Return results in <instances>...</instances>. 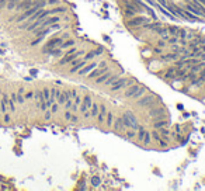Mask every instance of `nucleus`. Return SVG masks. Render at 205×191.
<instances>
[{
    "instance_id": "09e8293b",
    "label": "nucleus",
    "mask_w": 205,
    "mask_h": 191,
    "mask_svg": "<svg viewBox=\"0 0 205 191\" xmlns=\"http://www.w3.org/2000/svg\"><path fill=\"white\" fill-rule=\"evenodd\" d=\"M33 97H34L33 90H30V91H27V93H24V98H25V100H31Z\"/></svg>"
},
{
    "instance_id": "4d7b16f0",
    "label": "nucleus",
    "mask_w": 205,
    "mask_h": 191,
    "mask_svg": "<svg viewBox=\"0 0 205 191\" xmlns=\"http://www.w3.org/2000/svg\"><path fill=\"white\" fill-rule=\"evenodd\" d=\"M10 100H13L17 104V93H10Z\"/></svg>"
},
{
    "instance_id": "b1692460",
    "label": "nucleus",
    "mask_w": 205,
    "mask_h": 191,
    "mask_svg": "<svg viewBox=\"0 0 205 191\" xmlns=\"http://www.w3.org/2000/svg\"><path fill=\"white\" fill-rule=\"evenodd\" d=\"M9 94H3V98L0 101V111L1 112H7V101H9Z\"/></svg>"
},
{
    "instance_id": "de8ad7c7",
    "label": "nucleus",
    "mask_w": 205,
    "mask_h": 191,
    "mask_svg": "<svg viewBox=\"0 0 205 191\" xmlns=\"http://www.w3.org/2000/svg\"><path fill=\"white\" fill-rule=\"evenodd\" d=\"M80 121V118H79V115L77 114H72V118H70V122L72 124H77V122Z\"/></svg>"
},
{
    "instance_id": "13d9d810",
    "label": "nucleus",
    "mask_w": 205,
    "mask_h": 191,
    "mask_svg": "<svg viewBox=\"0 0 205 191\" xmlns=\"http://www.w3.org/2000/svg\"><path fill=\"white\" fill-rule=\"evenodd\" d=\"M174 132H177V134H181V126H180V125H174Z\"/></svg>"
},
{
    "instance_id": "7ed1b4c3",
    "label": "nucleus",
    "mask_w": 205,
    "mask_h": 191,
    "mask_svg": "<svg viewBox=\"0 0 205 191\" xmlns=\"http://www.w3.org/2000/svg\"><path fill=\"white\" fill-rule=\"evenodd\" d=\"M154 94H152V93H146V94H143L142 97H139L138 100H136V106L138 107H148V108H152V107H154L156 106V101H154Z\"/></svg>"
},
{
    "instance_id": "9d476101",
    "label": "nucleus",
    "mask_w": 205,
    "mask_h": 191,
    "mask_svg": "<svg viewBox=\"0 0 205 191\" xmlns=\"http://www.w3.org/2000/svg\"><path fill=\"white\" fill-rule=\"evenodd\" d=\"M34 6V0H20L17 6H16V10L17 11H24V10L30 9Z\"/></svg>"
},
{
    "instance_id": "a211bd4d",
    "label": "nucleus",
    "mask_w": 205,
    "mask_h": 191,
    "mask_svg": "<svg viewBox=\"0 0 205 191\" xmlns=\"http://www.w3.org/2000/svg\"><path fill=\"white\" fill-rule=\"evenodd\" d=\"M87 63V61H84V59H82L80 62H77L76 65H72V68H70V70H69V73H72V75H75V73H77L82 68H83L84 65Z\"/></svg>"
},
{
    "instance_id": "7c9ffc66",
    "label": "nucleus",
    "mask_w": 205,
    "mask_h": 191,
    "mask_svg": "<svg viewBox=\"0 0 205 191\" xmlns=\"http://www.w3.org/2000/svg\"><path fill=\"white\" fill-rule=\"evenodd\" d=\"M94 58H96V54H94V51H90V52H86V54L83 55V58H82V59H84V61L90 62V61H93Z\"/></svg>"
},
{
    "instance_id": "58836bf2",
    "label": "nucleus",
    "mask_w": 205,
    "mask_h": 191,
    "mask_svg": "<svg viewBox=\"0 0 205 191\" xmlns=\"http://www.w3.org/2000/svg\"><path fill=\"white\" fill-rule=\"evenodd\" d=\"M59 108H61V106H59V104L55 101V103H52V106L49 107V110L52 111V114H56V112L59 111Z\"/></svg>"
},
{
    "instance_id": "ea45409f",
    "label": "nucleus",
    "mask_w": 205,
    "mask_h": 191,
    "mask_svg": "<svg viewBox=\"0 0 205 191\" xmlns=\"http://www.w3.org/2000/svg\"><path fill=\"white\" fill-rule=\"evenodd\" d=\"M178 39H180L178 37H173V35H170V37L167 38V44H169V45H173V44H178Z\"/></svg>"
},
{
    "instance_id": "49530a36",
    "label": "nucleus",
    "mask_w": 205,
    "mask_h": 191,
    "mask_svg": "<svg viewBox=\"0 0 205 191\" xmlns=\"http://www.w3.org/2000/svg\"><path fill=\"white\" fill-rule=\"evenodd\" d=\"M24 101H25V98H24V94H19V93H17V104H21V106H23Z\"/></svg>"
},
{
    "instance_id": "9b49d317",
    "label": "nucleus",
    "mask_w": 205,
    "mask_h": 191,
    "mask_svg": "<svg viewBox=\"0 0 205 191\" xmlns=\"http://www.w3.org/2000/svg\"><path fill=\"white\" fill-rule=\"evenodd\" d=\"M180 58V54H177V52H169V54H162L160 55V59L164 62H174L176 59H178Z\"/></svg>"
},
{
    "instance_id": "39448f33",
    "label": "nucleus",
    "mask_w": 205,
    "mask_h": 191,
    "mask_svg": "<svg viewBox=\"0 0 205 191\" xmlns=\"http://www.w3.org/2000/svg\"><path fill=\"white\" fill-rule=\"evenodd\" d=\"M97 66H98L97 61H90V62H87V63H86L79 72H77V75H79L80 77H86V75H89L90 72H91L93 69H96Z\"/></svg>"
},
{
    "instance_id": "5fc2aeb1",
    "label": "nucleus",
    "mask_w": 205,
    "mask_h": 191,
    "mask_svg": "<svg viewBox=\"0 0 205 191\" xmlns=\"http://www.w3.org/2000/svg\"><path fill=\"white\" fill-rule=\"evenodd\" d=\"M3 121H4V124H9V122L11 121V117H10V114H6V112H4V118H3Z\"/></svg>"
},
{
    "instance_id": "2eb2a0df",
    "label": "nucleus",
    "mask_w": 205,
    "mask_h": 191,
    "mask_svg": "<svg viewBox=\"0 0 205 191\" xmlns=\"http://www.w3.org/2000/svg\"><path fill=\"white\" fill-rule=\"evenodd\" d=\"M186 10H188L191 14H194V16H197V17H204V14H202V11H201L200 9H197L195 6L190 4V3H187L186 6Z\"/></svg>"
},
{
    "instance_id": "20e7f679",
    "label": "nucleus",
    "mask_w": 205,
    "mask_h": 191,
    "mask_svg": "<svg viewBox=\"0 0 205 191\" xmlns=\"http://www.w3.org/2000/svg\"><path fill=\"white\" fill-rule=\"evenodd\" d=\"M66 39V35H63V37H53L51 38L49 41L42 47V54H49V52L53 49V48H59L61 47V44Z\"/></svg>"
},
{
    "instance_id": "6ab92c4d",
    "label": "nucleus",
    "mask_w": 205,
    "mask_h": 191,
    "mask_svg": "<svg viewBox=\"0 0 205 191\" xmlns=\"http://www.w3.org/2000/svg\"><path fill=\"white\" fill-rule=\"evenodd\" d=\"M146 93H148V87H146V86H143V84H140V87L138 89V91H136V93L134 94L131 98H132L134 101H136L138 98L142 97V96H143V94H146Z\"/></svg>"
},
{
    "instance_id": "8fccbe9b",
    "label": "nucleus",
    "mask_w": 205,
    "mask_h": 191,
    "mask_svg": "<svg viewBox=\"0 0 205 191\" xmlns=\"http://www.w3.org/2000/svg\"><path fill=\"white\" fill-rule=\"evenodd\" d=\"M82 98H83V97L77 94V96L73 98V104H76V106H80V104H82Z\"/></svg>"
},
{
    "instance_id": "6e6d98bb",
    "label": "nucleus",
    "mask_w": 205,
    "mask_h": 191,
    "mask_svg": "<svg viewBox=\"0 0 205 191\" xmlns=\"http://www.w3.org/2000/svg\"><path fill=\"white\" fill-rule=\"evenodd\" d=\"M102 51H104V48L102 47H98L96 51H94V54H96V56H98V55H101L102 54Z\"/></svg>"
},
{
    "instance_id": "f3484780",
    "label": "nucleus",
    "mask_w": 205,
    "mask_h": 191,
    "mask_svg": "<svg viewBox=\"0 0 205 191\" xmlns=\"http://www.w3.org/2000/svg\"><path fill=\"white\" fill-rule=\"evenodd\" d=\"M114 120H115V114L112 111H110L108 110V112H107V115H105V126L107 128H112V124H114Z\"/></svg>"
},
{
    "instance_id": "f03ea898",
    "label": "nucleus",
    "mask_w": 205,
    "mask_h": 191,
    "mask_svg": "<svg viewBox=\"0 0 205 191\" xmlns=\"http://www.w3.org/2000/svg\"><path fill=\"white\" fill-rule=\"evenodd\" d=\"M134 83H136L135 79H128V77H122L121 76L115 83L110 86V90H111L112 93H115V91H120V90L125 89V87H128V86H131V84H134Z\"/></svg>"
},
{
    "instance_id": "3c124183",
    "label": "nucleus",
    "mask_w": 205,
    "mask_h": 191,
    "mask_svg": "<svg viewBox=\"0 0 205 191\" xmlns=\"http://www.w3.org/2000/svg\"><path fill=\"white\" fill-rule=\"evenodd\" d=\"M153 52L156 54V55H162V54H163V48H160V47L156 45V47L153 48Z\"/></svg>"
},
{
    "instance_id": "c85d7f7f",
    "label": "nucleus",
    "mask_w": 205,
    "mask_h": 191,
    "mask_svg": "<svg viewBox=\"0 0 205 191\" xmlns=\"http://www.w3.org/2000/svg\"><path fill=\"white\" fill-rule=\"evenodd\" d=\"M136 14H139L136 10L129 9V7H124V16H126L128 19H129V17H132V16H136Z\"/></svg>"
},
{
    "instance_id": "a19ab883",
    "label": "nucleus",
    "mask_w": 205,
    "mask_h": 191,
    "mask_svg": "<svg viewBox=\"0 0 205 191\" xmlns=\"http://www.w3.org/2000/svg\"><path fill=\"white\" fill-rule=\"evenodd\" d=\"M156 45H157V47H160V48H166L169 45L167 44V41H164V39H162V38H160V39H157V42H156Z\"/></svg>"
},
{
    "instance_id": "2f4dec72",
    "label": "nucleus",
    "mask_w": 205,
    "mask_h": 191,
    "mask_svg": "<svg viewBox=\"0 0 205 191\" xmlns=\"http://www.w3.org/2000/svg\"><path fill=\"white\" fill-rule=\"evenodd\" d=\"M150 135H152V140H153V142H159V140L162 139V136H160V134H159L157 129L150 131Z\"/></svg>"
},
{
    "instance_id": "1a4fd4ad",
    "label": "nucleus",
    "mask_w": 205,
    "mask_h": 191,
    "mask_svg": "<svg viewBox=\"0 0 205 191\" xmlns=\"http://www.w3.org/2000/svg\"><path fill=\"white\" fill-rule=\"evenodd\" d=\"M140 84H142V83H138V82H136V83L128 86V87H126V90L124 91V97H125V98H131L134 94L136 93V91H138V89L140 87Z\"/></svg>"
},
{
    "instance_id": "cd10ccee",
    "label": "nucleus",
    "mask_w": 205,
    "mask_h": 191,
    "mask_svg": "<svg viewBox=\"0 0 205 191\" xmlns=\"http://www.w3.org/2000/svg\"><path fill=\"white\" fill-rule=\"evenodd\" d=\"M125 138L126 139H134V138H136V131L132 129V128H126L125 129Z\"/></svg>"
},
{
    "instance_id": "aec40b11",
    "label": "nucleus",
    "mask_w": 205,
    "mask_h": 191,
    "mask_svg": "<svg viewBox=\"0 0 205 191\" xmlns=\"http://www.w3.org/2000/svg\"><path fill=\"white\" fill-rule=\"evenodd\" d=\"M169 125H170V122H169L166 118H160V120L153 121V128L154 129H159V128H162V126H169Z\"/></svg>"
},
{
    "instance_id": "5701e85b",
    "label": "nucleus",
    "mask_w": 205,
    "mask_h": 191,
    "mask_svg": "<svg viewBox=\"0 0 205 191\" xmlns=\"http://www.w3.org/2000/svg\"><path fill=\"white\" fill-rule=\"evenodd\" d=\"M76 45V41L73 39V38H69V39H65V41L61 44V49H68V48H72Z\"/></svg>"
},
{
    "instance_id": "052dcab7",
    "label": "nucleus",
    "mask_w": 205,
    "mask_h": 191,
    "mask_svg": "<svg viewBox=\"0 0 205 191\" xmlns=\"http://www.w3.org/2000/svg\"><path fill=\"white\" fill-rule=\"evenodd\" d=\"M17 93H19V94H24V93H25V90H24V87H20Z\"/></svg>"
},
{
    "instance_id": "a878e982",
    "label": "nucleus",
    "mask_w": 205,
    "mask_h": 191,
    "mask_svg": "<svg viewBox=\"0 0 205 191\" xmlns=\"http://www.w3.org/2000/svg\"><path fill=\"white\" fill-rule=\"evenodd\" d=\"M125 115L128 117V120H129V121L132 122V126H134V125H136V124H138V117H136L135 114H134V112L131 111V110H128V111H125Z\"/></svg>"
},
{
    "instance_id": "680f3d73",
    "label": "nucleus",
    "mask_w": 205,
    "mask_h": 191,
    "mask_svg": "<svg viewBox=\"0 0 205 191\" xmlns=\"http://www.w3.org/2000/svg\"><path fill=\"white\" fill-rule=\"evenodd\" d=\"M55 84H56V86H62V84H63V83H62L61 80H56V82H55Z\"/></svg>"
},
{
    "instance_id": "0eeeda50",
    "label": "nucleus",
    "mask_w": 205,
    "mask_h": 191,
    "mask_svg": "<svg viewBox=\"0 0 205 191\" xmlns=\"http://www.w3.org/2000/svg\"><path fill=\"white\" fill-rule=\"evenodd\" d=\"M111 69V68H110V66H104V68H96V69H93L91 70V72H90L89 75H86V77H87V79H90V80H93V79H96V77H98V76L100 75H102V73H105V72H107V70H110Z\"/></svg>"
},
{
    "instance_id": "6e6552de",
    "label": "nucleus",
    "mask_w": 205,
    "mask_h": 191,
    "mask_svg": "<svg viewBox=\"0 0 205 191\" xmlns=\"http://www.w3.org/2000/svg\"><path fill=\"white\" fill-rule=\"evenodd\" d=\"M112 128L115 131L117 134H122V132H125V126L122 124V118L121 115H115V120H114V124H112Z\"/></svg>"
},
{
    "instance_id": "79ce46f5",
    "label": "nucleus",
    "mask_w": 205,
    "mask_h": 191,
    "mask_svg": "<svg viewBox=\"0 0 205 191\" xmlns=\"http://www.w3.org/2000/svg\"><path fill=\"white\" fill-rule=\"evenodd\" d=\"M7 107L10 108V111H11V112H14V111H16V103L9 98V101H7Z\"/></svg>"
},
{
    "instance_id": "bf43d9fd",
    "label": "nucleus",
    "mask_w": 205,
    "mask_h": 191,
    "mask_svg": "<svg viewBox=\"0 0 205 191\" xmlns=\"http://www.w3.org/2000/svg\"><path fill=\"white\" fill-rule=\"evenodd\" d=\"M108 63L105 61H102V62H98V68H104V66H107Z\"/></svg>"
},
{
    "instance_id": "f8f14e48",
    "label": "nucleus",
    "mask_w": 205,
    "mask_h": 191,
    "mask_svg": "<svg viewBox=\"0 0 205 191\" xmlns=\"http://www.w3.org/2000/svg\"><path fill=\"white\" fill-rule=\"evenodd\" d=\"M163 79L164 80H176V68L173 66V68H169L167 70H164L163 73Z\"/></svg>"
},
{
    "instance_id": "423d86ee",
    "label": "nucleus",
    "mask_w": 205,
    "mask_h": 191,
    "mask_svg": "<svg viewBox=\"0 0 205 191\" xmlns=\"http://www.w3.org/2000/svg\"><path fill=\"white\" fill-rule=\"evenodd\" d=\"M91 104H93V98H91V96H90V94H84L83 98H82V104L79 106V112L83 114L84 111L90 110Z\"/></svg>"
},
{
    "instance_id": "e2e57ef3",
    "label": "nucleus",
    "mask_w": 205,
    "mask_h": 191,
    "mask_svg": "<svg viewBox=\"0 0 205 191\" xmlns=\"http://www.w3.org/2000/svg\"><path fill=\"white\" fill-rule=\"evenodd\" d=\"M201 101H202V103H205V98H201Z\"/></svg>"
},
{
    "instance_id": "c03bdc74",
    "label": "nucleus",
    "mask_w": 205,
    "mask_h": 191,
    "mask_svg": "<svg viewBox=\"0 0 205 191\" xmlns=\"http://www.w3.org/2000/svg\"><path fill=\"white\" fill-rule=\"evenodd\" d=\"M72 104H73V100H72V98H69V100H66V101H65L63 108H65V110H70V108H72Z\"/></svg>"
},
{
    "instance_id": "4468645a",
    "label": "nucleus",
    "mask_w": 205,
    "mask_h": 191,
    "mask_svg": "<svg viewBox=\"0 0 205 191\" xmlns=\"http://www.w3.org/2000/svg\"><path fill=\"white\" fill-rule=\"evenodd\" d=\"M111 75H112V70L110 69V70H107L105 73H102V75H100L98 77H96L94 82H96V84H104V82H105Z\"/></svg>"
},
{
    "instance_id": "72a5a7b5",
    "label": "nucleus",
    "mask_w": 205,
    "mask_h": 191,
    "mask_svg": "<svg viewBox=\"0 0 205 191\" xmlns=\"http://www.w3.org/2000/svg\"><path fill=\"white\" fill-rule=\"evenodd\" d=\"M65 101H66V97H65V93L63 91H61V94L58 96V98H56V103L61 106V107H63V104H65Z\"/></svg>"
},
{
    "instance_id": "393cba45",
    "label": "nucleus",
    "mask_w": 205,
    "mask_h": 191,
    "mask_svg": "<svg viewBox=\"0 0 205 191\" xmlns=\"http://www.w3.org/2000/svg\"><path fill=\"white\" fill-rule=\"evenodd\" d=\"M98 112H100V104L96 103V101H93L91 107H90V115H91V118H96Z\"/></svg>"
},
{
    "instance_id": "a18cd8bd",
    "label": "nucleus",
    "mask_w": 205,
    "mask_h": 191,
    "mask_svg": "<svg viewBox=\"0 0 205 191\" xmlns=\"http://www.w3.org/2000/svg\"><path fill=\"white\" fill-rule=\"evenodd\" d=\"M72 114H73V112L70 111V110H65V114H63V118H65V121H70V118H72Z\"/></svg>"
},
{
    "instance_id": "ddd939ff",
    "label": "nucleus",
    "mask_w": 205,
    "mask_h": 191,
    "mask_svg": "<svg viewBox=\"0 0 205 191\" xmlns=\"http://www.w3.org/2000/svg\"><path fill=\"white\" fill-rule=\"evenodd\" d=\"M159 134H160V136L163 138V139L169 140L170 142V138H172V132H170V129H169V126H162V128H159Z\"/></svg>"
},
{
    "instance_id": "dca6fc26",
    "label": "nucleus",
    "mask_w": 205,
    "mask_h": 191,
    "mask_svg": "<svg viewBox=\"0 0 205 191\" xmlns=\"http://www.w3.org/2000/svg\"><path fill=\"white\" fill-rule=\"evenodd\" d=\"M121 76H122V72H120V73H112V75L110 76V77H108V79L105 80V82H104V84L110 87V86H111V84H114V83H115V82H117V80H118V79H120Z\"/></svg>"
},
{
    "instance_id": "864d4df0",
    "label": "nucleus",
    "mask_w": 205,
    "mask_h": 191,
    "mask_svg": "<svg viewBox=\"0 0 205 191\" xmlns=\"http://www.w3.org/2000/svg\"><path fill=\"white\" fill-rule=\"evenodd\" d=\"M156 3H157V4H160L162 7H166V6L169 4L167 0H156Z\"/></svg>"
},
{
    "instance_id": "e433bc0d",
    "label": "nucleus",
    "mask_w": 205,
    "mask_h": 191,
    "mask_svg": "<svg viewBox=\"0 0 205 191\" xmlns=\"http://www.w3.org/2000/svg\"><path fill=\"white\" fill-rule=\"evenodd\" d=\"M34 97H35V100H37L38 103L42 101V100H45V98H44V96H42V91H41V90H37V91H34Z\"/></svg>"
},
{
    "instance_id": "c9c22d12",
    "label": "nucleus",
    "mask_w": 205,
    "mask_h": 191,
    "mask_svg": "<svg viewBox=\"0 0 205 191\" xmlns=\"http://www.w3.org/2000/svg\"><path fill=\"white\" fill-rule=\"evenodd\" d=\"M157 145H159V148H163V149H164V148H169V146H170V142L162 138V139L157 142Z\"/></svg>"
},
{
    "instance_id": "473e14b6",
    "label": "nucleus",
    "mask_w": 205,
    "mask_h": 191,
    "mask_svg": "<svg viewBox=\"0 0 205 191\" xmlns=\"http://www.w3.org/2000/svg\"><path fill=\"white\" fill-rule=\"evenodd\" d=\"M121 118H122V124H124V126H125V128H132V122L128 120V117L125 115V112L121 115Z\"/></svg>"
},
{
    "instance_id": "c756f323",
    "label": "nucleus",
    "mask_w": 205,
    "mask_h": 191,
    "mask_svg": "<svg viewBox=\"0 0 205 191\" xmlns=\"http://www.w3.org/2000/svg\"><path fill=\"white\" fill-rule=\"evenodd\" d=\"M105 115H107V114H104V112H98L97 114V117H96V122H97L98 125H102V124H104V121H105Z\"/></svg>"
},
{
    "instance_id": "4be33fe9",
    "label": "nucleus",
    "mask_w": 205,
    "mask_h": 191,
    "mask_svg": "<svg viewBox=\"0 0 205 191\" xmlns=\"http://www.w3.org/2000/svg\"><path fill=\"white\" fill-rule=\"evenodd\" d=\"M66 13V7H62V6H53V9L48 10V14L49 16H53V14H63Z\"/></svg>"
},
{
    "instance_id": "4c0bfd02",
    "label": "nucleus",
    "mask_w": 205,
    "mask_h": 191,
    "mask_svg": "<svg viewBox=\"0 0 205 191\" xmlns=\"http://www.w3.org/2000/svg\"><path fill=\"white\" fill-rule=\"evenodd\" d=\"M41 91H42V96H44V98H45V100H49V97H51V90L48 89V87H44Z\"/></svg>"
},
{
    "instance_id": "0e129e2a",
    "label": "nucleus",
    "mask_w": 205,
    "mask_h": 191,
    "mask_svg": "<svg viewBox=\"0 0 205 191\" xmlns=\"http://www.w3.org/2000/svg\"><path fill=\"white\" fill-rule=\"evenodd\" d=\"M204 6H205V3H204Z\"/></svg>"
},
{
    "instance_id": "f704fd0d",
    "label": "nucleus",
    "mask_w": 205,
    "mask_h": 191,
    "mask_svg": "<svg viewBox=\"0 0 205 191\" xmlns=\"http://www.w3.org/2000/svg\"><path fill=\"white\" fill-rule=\"evenodd\" d=\"M90 183H91V186H93V187H98L100 184H101V180H100V177H98V176H93Z\"/></svg>"
},
{
    "instance_id": "bb28decb",
    "label": "nucleus",
    "mask_w": 205,
    "mask_h": 191,
    "mask_svg": "<svg viewBox=\"0 0 205 191\" xmlns=\"http://www.w3.org/2000/svg\"><path fill=\"white\" fill-rule=\"evenodd\" d=\"M169 34L173 35V37H178V33H180V27H176V25H167Z\"/></svg>"
},
{
    "instance_id": "f257e3e1",
    "label": "nucleus",
    "mask_w": 205,
    "mask_h": 191,
    "mask_svg": "<svg viewBox=\"0 0 205 191\" xmlns=\"http://www.w3.org/2000/svg\"><path fill=\"white\" fill-rule=\"evenodd\" d=\"M150 21V19L149 17H145V16H132V17H129V19L126 20L125 21V25L126 27H129V28H139V27H142L143 24H146V23H149Z\"/></svg>"
},
{
    "instance_id": "603ef678",
    "label": "nucleus",
    "mask_w": 205,
    "mask_h": 191,
    "mask_svg": "<svg viewBox=\"0 0 205 191\" xmlns=\"http://www.w3.org/2000/svg\"><path fill=\"white\" fill-rule=\"evenodd\" d=\"M59 1H61V0H47V4H49V6H58V4H59Z\"/></svg>"
},
{
    "instance_id": "412c9836",
    "label": "nucleus",
    "mask_w": 205,
    "mask_h": 191,
    "mask_svg": "<svg viewBox=\"0 0 205 191\" xmlns=\"http://www.w3.org/2000/svg\"><path fill=\"white\" fill-rule=\"evenodd\" d=\"M142 146L143 148H148L150 143H152V135H150V131H145V136H143V139H142Z\"/></svg>"
},
{
    "instance_id": "37998d69",
    "label": "nucleus",
    "mask_w": 205,
    "mask_h": 191,
    "mask_svg": "<svg viewBox=\"0 0 205 191\" xmlns=\"http://www.w3.org/2000/svg\"><path fill=\"white\" fill-rule=\"evenodd\" d=\"M52 115H53V114H52V111L48 108L47 111H45V114H44V120H45V121H49V120L52 118Z\"/></svg>"
}]
</instances>
